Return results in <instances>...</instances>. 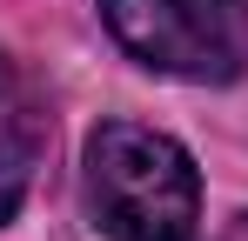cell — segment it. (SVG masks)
<instances>
[{
  "instance_id": "1",
  "label": "cell",
  "mask_w": 248,
  "mask_h": 241,
  "mask_svg": "<svg viewBox=\"0 0 248 241\" xmlns=\"http://www.w3.org/2000/svg\"><path fill=\"white\" fill-rule=\"evenodd\" d=\"M87 214L108 241H195L202 235V174L188 148L141 127V120H101L81 154Z\"/></svg>"
},
{
  "instance_id": "2",
  "label": "cell",
  "mask_w": 248,
  "mask_h": 241,
  "mask_svg": "<svg viewBox=\"0 0 248 241\" xmlns=\"http://www.w3.org/2000/svg\"><path fill=\"white\" fill-rule=\"evenodd\" d=\"M108 34L174 80H235L248 67V0H101Z\"/></svg>"
},
{
  "instance_id": "3",
  "label": "cell",
  "mask_w": 248,
  "mask_h": 241,
  "mask_svg": "<svg viewBox=\"0 0 248 241\" xmlns=\"http://www.w3.org/2000/svg\"><path fill=\"white\" fill-rule=\"evenodd\" d=\"M47 94L14 54H0V228L20 214V201L34 188V167L47 154Z\"/></svg>"
},
{
  "instance_id": "4",
  "label": "cell",
  "mask_w": 248,
  "mask_h": 241,
  "mask_svg": "<svg viewBox=\"0 0 248 241\" xmlns=\"http://www.w3.org/2000/svg\"><path fill=\"white\" fill-rule=\"evenodd\" d=\"M215 241H248V214H235V221H228V228H221Z\"/></svg>"
}]
</instances>
